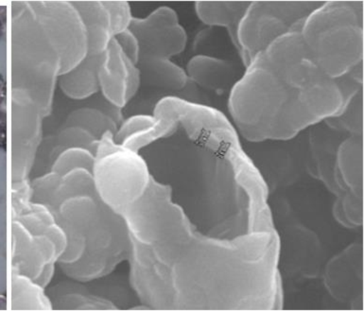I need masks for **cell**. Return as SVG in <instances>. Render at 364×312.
Returning <instances> with one entry per match:
<instances>
[{
	"label": "cell",
	"instance_id": "6da1fadb",
	"mask_svg": "<svg viewBox=\"0 0 364 312\" xmlns=\"http://www.w3.org/2000/svg\"><path fill=\"white\" fill-rule=\"evenodd\" d=\"M302 25L257 54L232 87L229 113L248 141L294 139L311 126L342 116L350 104L337 80L309 55Z\"/></svg>",
	"mask_w": 364,
	"mask_h": 312
},
{
	"label": "cell",
	"instance_id": "7a4b0ae2",
	"mask_svg": "<svg viewBox=\"0 0 364 312\" xmlns=\"http://www.w3.org/2000/svg\"><path fill=\"white\" fill-rule=\"evenodd\" d=\"M122 216L130 236L131 287L145 308L218 311L213 273L170 185L151 176L144 194Z\"/></svg>",
	"mask_w": 364,
	"mask_h": 312
},
{
	"label": "cell",
	"instance_id": "3957f363",
	"mask_svg": "<svg viewBox=\"0 0 364 312\" xmlns=\"http://www.w3.org/2000/svg\"><path fill=\"white\" fill-rule=\"evenodd\" d=\"M54 216L67 237L58 265L71 279L90 282L102 279L129 260L131 242L124 217L99 195L65 200Z\"/></svg>",
	"mask_w": 364,
	"mask_h": 312
},
{
	"label": "cell",
	"instance_id": "277c9868",
	"mask_svg": "<svg viewBox=\"0 0 364 312\" xmlns=\"http://www.w3.org/2000/svg\"><path fill=\"white\" fill-rule=\"evenodd\" d=\"M301 36L326 75L334 80L346 75L363 64V2H323L304 20Z\"/></svg>",
	"mask_w": 364,
	"mask_h": 312
},
{
	"label": "cell",
	"instance_id": "5b68a950",
	"mask_svg": "<svg viewBox=\"0 0 364 312\" xmlns=\"http://www.w3.org/2000/svg\"><path fill=\"white\" fill-rule=\"evenodd\" d=\"M114 136L106 131L99 140L92 176L100 199L122 215L144 194L151 176L139 153L117 144Z\"/></svg>",
	"mask_w": 364,
	"mask_h": 312
},
{
	"label": "cell",
	"instance_id": "8992f818",
	"mask_svg": "<svg viewBox=\"0 0 364 312\" xmlns=\"http://www.w3.org/2000/svg\"><path fill=\"white\" fill-rule=\"evenodd\" d=\"M22 58V91L36 102L43 116L53 111L54 92L61 71V60L47 33L37 20L31 5L25 6L19 21Z\"/></svg>",
	"mask_w": 364,
	"mask_h": 312
},
{
	"label": "cell",
	"instance_id": "52a82bcc",
	"mask_svg": "<svg viewBox=\"0 0 364 312\" xmlns=\"http://www.w3.org/2000/svg\"><path fill=\"white\" fill-rule=\"evenodd\" d=\"M323 2L251 1L237 31L243 65L300 25Z\"/></svg>",
	"mask_w": 364,
	"mask_h": 312
},
{
	"label": "cell",
	"instance_id": "ba28073f",
	"mask_svg": "<svg viewBox=\"0 0 364 312\" xmlns=\"http://www.w3.org/2000/svg\"><path fill=\"white\" fill-rule=\"evenodd\" d=\"M328 187L337 196L333 207L341 225L356 228L363 225V136L352 134L338 146Z\"/></svg>",
	"mask_w": 364,
	"mask_h": 312
},
{
	"label": "cell",
	"instance_id": "9c48e42d",
	"mask_svg": "<svg viewBox=\"0 0 364 312\" xmlns=\"http://www.w3.org/2000/svg\"><path fill=\"white\" fill-rule=\"evenodd\" d=\"M31 7L61 60L60 76L78 67L88 54L87 28L70 1H33Z\"/></svg>",
	"mask_w": 364,
	"mask_h": 312
},
{
	"label": "cell",
	"instance_id": "30bf717a",
	"mask_svg": "<svg viewBox=\"0 0 364 312\" xmlns=\"http://www.w3.org/2000/svg\"><path fill=\"white\" fill-rule=\"evenodd\" d=\"M129 30L139 41V57L171 59L185 50L188 42L176 11L170 7L156 9L146 18L133 17Z\"/></svg>",
	"mask_w": 364,
	"mask_h": 312
},
{
	"label": "cell",
	"instance_id": "8fae6325",
	"mask_svg": "<svg viewBox=\"0 0 364 312\" xmlns=\"http://www.w3.org/2000/svg\"><path fill=\"white\" fill-rule=\"evenodd\" d=\"M16 263L19 274L30 277L47 288L53 279L56 263L65 252V246L46 234L33 233L17 222Z\"/></svg>",
	"mask_w": 364,
	"mask_h": 312
},
{
	"label": "cell",
	"instance_id": "7c38bea8",
	"mask_svg": "<svg viewBox=\"0 0 364 312\" xmlns=\"http://www.w3.org/2000/svg\"><path fill=\"white\" fill-rule=\"evenodd\" d=\"M97 78L105 98L119 109L136 96L141 84L139 68L123 53L114 38L102 54Z\"/></svg>",
	"mask_w": 364,
	"mask_h": 312
},
{
	"label": "cell",
	"instance_id": "4fadbf2b",
	"mask_svg": "<svg viewBox=\"0 0 364 312\" xmlns=\"http://www.w3.org/2000/svg\"><path fill=\"white\" fill-rule=\"evenodd\" d=\"M323 281L328 293L343 303L363 302V248L360 243L348 246L329 260Z\"/></svg>",
	"mask_w": 364,
	"mask_h": 312
},
{
	"label": "cell",
	"instance_id": "5bb4252c",
	"mask_svg": "<svg viewBox=\"0 0 364 312\" xmlns=\"http://www.w3.org/2000/svg\"><path fill=\"white\" fill-rule=\"evenodd\" d=\"M16 105L18 107L19 171L26 177L33 165L37 151L42 140V123L45 119L38 105L27 93L17 90Z\"/></svg>",
	"mask_w": 364,
	"mask_h": 312
},
{
	"label": "cell",
	"instance_id": "9a60e30c",
	"mask_svg": "<svg viewBox=\"0 0 364 312\" xmlns=\"http://www.w3.org/2000/svg\"><path fill=\"white\" fill-rule=\"evenodd\" d=\"M186 73L189 81L205 90L216 91L232 90L242 77L234 63L206 55H197L191 59Z\"/></svg>",
	"mask_w": 364,
	"mask_h": 312
},
{
	"label": "cell",
	"instance_id": "2e32d148",
	"mask_svg": "<svg viewBox=\"0 0 364 312\" xmlns=\"http://www.w3.org/2000/svg\"><path fill=\"white\" fill-rule=\"evenodd\" d=\"M87 28L88 39L87 55L100 56L107 50L112 33L110 14L102 1H71Z\"/></svg>",
	"mask_w": 364,
	"mask_h": 312
},
{
	"label": "cell",
	"instance_id": "e0dca14e",
	"mask_svg": "<svg viewBox=\"0 0 364 312\" xmlns=\"http://www.w3.org/2000/svg\"><path fill=\"white\" fill-rule=\"evenodd\" d=\"M250 4L251 1H198L195 3V11L205 25L225 28L239 50L237 31Z\"/></svg>",
	"mask_w": 364,
	"mask_h": 312
},
{
	"label": "cell",
	"instance_id": "ac0fdd59",
	"mask_svg": "<svg viewBox=\"0 0 364 312\" xmlns=\"http://www.w3.org/2000/svg\"><path fill=\"white\" fill-rule=\"evenodd\" d=\"M143 84L159 90L181 91L189 80L179 65L171 59L151 58L140 56L136 65Z\"/></svg>",
	"mask_w": 364,
	"mask_h": 312
},
{
	"label": "cell",
	"instance_id": "d6986e66",
	"mask_svg": "<svg viewBox=\"0 0 364 312\" xmlns=\"http://www.w3.org/2000/svg\"><path fill=\"white\" fill-rule=\"evenodd\" d=\"M102 54L87 55L74 70L59 77V85L68 98L84 99L90 98L100 90L97 70Z\"/></svg>",
	"mask_w": 364,
	"mask_h": 312
},
{
	"label": "cell",
	"instance_id": "ffe728a7",
	"mask_svg": "<svg viewBox=\"0 0 364 312\" xmlns=\"http://www.w3.org/2000/svg\"><path fill=\"white\" fill-rule=\"evenodd\" d=\"M82 195H97L92 173L85 168H77L61 176L54 194L50 210L55 212L65 200Z\"/></svg>",
	"mask_w": 364,
	"mask_h": 312
},
{
	"label": "cell",
	"instance_id": "44dd1931",
	"mask_svg": "<svg viewBox=\"0 0 364 312\" xmlns=\"http://www.w3.org/2000/svg\"><path fill=\"white\" fill-rule=\"evenodd\" d=\"M70 126L85 129L99 140L106 131L116 134L117 131V122L111 117L93 108H82L73 112L63 127Z\"/></svg>",
	"mask_w": 364,
	"mask_h": 312
},
{
	"label": "cell",
	"instance_id": "7402d4cb",
	"mask_svg": "<svg viewBox=\"0 0 364 312\" xmlns=\"http://www.w3.org/2000/svg\"><path fill=\"white\" fill-rule=\"evenodd\" d=\"M53 310L60 311H116L117 306L109 300L80 291H65L54 294Z\"/></svg>",
	"mask_w": 364,
	"mask_h": 312
},
{
	"label": "cell",
	"instance_id": "603a6c76",
	"mask_svg": "<svg viewBox=\"0 0 364 312\" xmlns=\"http://www.w3.org/2000/svg\"><path fill=\"white\" fill-rule=\"evenodd\" d=\"M17 277V307L30 311L53 310L50 297L45 293L46 288L23 274Z\"/></svg>",
	"mask_w": 364,
	"mask_h": 312
},
{
	"label": "cell",
	"instance_id": "cb8c5ba5",
	"mask_svg": "<svg viewBox=\"0 0 364 312\" xmlns=\"http://www.w3.org/2000/svg\"><path fill=\"white\" fill-rule=\"evenodd\" d=\"M95 163V154L82 148L65 149L55 157L51 171L65 176L77 168H85L92 173Z\"/></svg>",
	"mask_w": 364,
	"mask_h": 312
},
{
	"label": "cell",
	"instance_id": "d4e9b609",
	"mask_svg": "<svg viewBox=\"0 0 364 312\" xmlns=\"http://www.w3.org/2000/svg\"><path fill=\"white\" fill-rule=\"evenodd\" d=\"M99 144V139L91 134L85 129L70 126L63 127L58 136L56 137L55 151L61 149L60 153L65 149L82 148L90 151L94 154Z\"/></svg>",
	"mask_w": 364,
	"mask_h": 312
},
{
	"label": "cell",
	"instance_id": "484cf974",
	"mask_svg": "<svg viewBox=\"0 0 364 312\" xmlns=\"http://www.w3.org/2000/svg\"><path fill=\"white\" fill-rule=\"evenodd\" d=\"M60 180H61V176L53 171L34 180L31 185V193H33L31 201L44 205L45 207L50 209Z\"/></svg>",
	"mask_w": 364,
	"mask_h": 312
},
{
	"label": "cell",
	"instance_id": "4316f807",
	"mask_svg": "<svg viewBox=\"0 0 364 312\" xmlns=\"http://www.w3.org/2000/svg\"><path fill=\"white\" fill-rule=\"evenodd\" d=\"M110 14L113 36L122 33L130 27L133 16L130 5L126 1H102Z\"/></svg>",
	"mask_w": 364,
	"mask_h": 312
},
{
	"label": "cell",
	"instance_id": "83f0119b",
	"mask_svg": "<svg viewBox=\"0 0 364 312\" xmlns=\"http://www.w3.org/2000/svg\"><path fill=\"white\" fill-rule=\"evenodd\" d=\"M154 122H156V117L154 116L139 114V116L132 117L125 120L120 128L117 129V133L114 136V142L122 145L129 137L151 127Z\"/></svg>",
	"mask_w": 364,
	"mask_h": 312
},
{
	"label": "cell",
	"instance_id": "f1b7e54d",
	"mask_svg": "<svg viewBox=\"0 0 364 312\" xmlns=\"http://www.w3.org/2000/svg\"><path fill=\"white\" fill-rule=\"evenodd\" d=\"M114 38L119 43L123 53H124L134 65H137L140 55L139 44L136 36L132 33V31L128 28V30L122 31V33L117 34Z\"/></svg>",
	"mask_w": 364,
	"mask_h": 312
}]
</instances>
